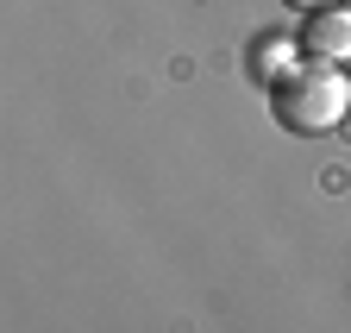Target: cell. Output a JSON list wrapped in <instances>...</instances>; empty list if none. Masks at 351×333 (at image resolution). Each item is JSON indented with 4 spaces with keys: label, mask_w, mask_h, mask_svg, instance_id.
I'll return each instance as SVG.
<instances>
[{
    "label": "cell",
    "mask_w": 351,
    "mask_h": 333,
    "mask_svg": "<svg viewBox=\"0 0 351 333\" xmlns=\"http://www.w3.org/2000/svg\"><path fill=\"white\" fill-rule=\"evenodd\" d=\"M345 107H351V82H345L339 63L301 57L282 82H270V119H276L282 133H295V139L332 133L339 119H345Z\"/></svg>",
    "instance_id": "6da1fadb"
},
{
    "label": "cell",
    "mask_w": 351,
    "mask_h": 333,
    "mask_svg": "<svg viewBox=\"0 0 351 333\" xmlns=\"http://www.w3.org/2000/svg\"><path fill=\"white\" fill-rule=\"evenodd\" d=\"M289 13H314V7H332V0H282Z\"/></svg>",
    "instance_id": "277c9868"
},
{
    "label": "cell",
    "mask_w": 351,
    "mask_h": 333,
    "mask_svg": "<svg viewBox=\"0 0 351 333\" xmlns=\"http://www.w3.org/2000/svg\"><path fill=\"white\" fill-rule=\"evenodd\" d=\"M295 63H301V38H263V45H251V76L263 82V89L282 82Z\"/></svg>",
    "instance_id": "3957f363"
},
{
    "label": "cell",
    "mask_w": 351,
    "mask_h": 333,
    "mask_svg": "<svg viewBox=\"0 0 351 333\" xmlns=\"http://www.w3.org/2000/svg\"><path fill=\"white\" fill-rule=\"evenodd\" d=\"M301 57H314V63H339V69L351 63V7H345V0L301 13Z\"/></svg>",
    "instance_id": "7a4b0ae2"
}]
</instances>
